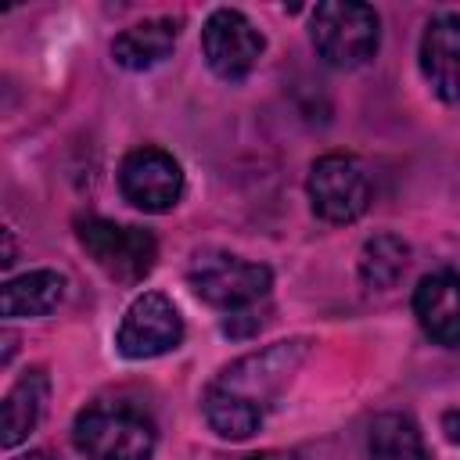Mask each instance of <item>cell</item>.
<instances>
[{
    "mask_svg": "<svg viewBox=\"0 0 460 460\" xmlns=\"http://www.w3.org/2000/svg\"><path fill=\"white\" fill-rule=\"evenodd\" d=\"M22 460H58L54 453H47V449H36V453H25Z\"/></svg>",
    "mask_w": 460,
    "mask_h": 460,
    "instance_id": "obj_20",
    "label": "cell"
},
{
    "mask_svg": "<svg viewBox=\"0 0 460 460\" xmlns=\"http://www.w3.org/2000/svg\"><path fill=\"white\" fill-rule=\"evenodd\" d=\"M248 460H295V453H284V449H266V453H255Z\"/></svg>",
    "mask_w": 460,
    "mask_h": 460,
    "instance_id": "obj_19",
    "label": "cell"
},
{
    "mask_svg": "<svg viewBox=\"0 0 460 460\" xmlns=\"http://www.w3.org/2000/svg\"><path fill=\"white\" fill-rule=\"evenodd\" d=\"M75 234H79V244L86 248V255L111 277V280H122V284H133V280H144L158 259V244L147 230L140 226H122V223H111V219H79L75 223Z\"/></svg>",
    "mask_w": 460,
    "mask_h": 460,
    "instance_id": "obj_5",
    "label": "cell"
},
{
    "mask_svg": "<svg viewBox=\"0 0 460 460\" xmlns=\"http://www.w3.org/2000/svg\"><path fill=\"white\" fill-rule=\"evenodd\" d=\"M420 72L435 97L460 104V14H438L420 36Z\"/></svg>",
    "mask_w": 460,
    "mask_h": 460,
    "instance_id": "obj_10",
    "label": "cell"
},
{
    "mask_svg": "<svg viewBox=\"0 0 460 460\" xmlns=\"http://www.w3.org/2000/svg\"><path fill=\"white\" fill-rule=\"evenodd\" d=\"M442 431H446L449 442L460 446V410H446V413H442Z\"/></svg>",
    "mask_w": 460,
    "mask_h": 460,
    "instance_id": "obj_18",
    "label": "cell"
},
{
    "mask_svg": "<svg viewBox=\"0 0 460 460\" xmlns=\"http://www.w3.org/2000/svg\"><path fill=\"white\" fill-rule=\"evenodd\" d=\"M262 50H266L262 32L234 7L212 11L201 25V54L208 68L226 83H241L259 65Z\"/></svg>",
    "mask_w": 460,
    "mask_h": 460,
    "instance_id": "obj_7",
    "label": "cell"
},
{
    "mask_svg": "<svg viewBox=\"0 0 460 460\" xmlns=\"http://www.w3.org/2000/svg\"><path fill=\"white\" fill-rule=\"evenodd\" d=\"M305 190H309L313 212L327 223H352L370 205V180H367L363 165L341 151L320 155L313 162Z\"/></svg>",
    "mask_w": 460,
    "mask_h": 460,
    "instance_id": "obj_6",
    "label": "cell"
},
{
    "mask_svg": "<svg viewBox=\"0 0 460 460\" xmlns=\"http://www.w3.org/2000/svg\"><path fill=\"white\" fill-rule=\"evenodd\" d=\"M119 187L137 208L169 212L183 198V169L162 147H137L119 165Z\"/></svg>",
    "mask_w": 460,
    "mask_h": 460,
    "instance_id": "obj_9",
    "label": "cell"
},
{
    "mask_svg": "<svg viewBox=\"0 0 460 460\" xmlns=\"http://www.w3.org/2000/svg\"><path fill=\"white\" fill-rule=\"evenodd\" d=\"M309 36L316 54L331 68H359L377 54L381 22L370 4L359 0H327L313 11Z\"/></svg>",
    "mask_w": 460,
    "mask_h": 460,
    "instance_id": "obj_2",
    "label": "cell"
},
{
    "mask_svg": "<svg viewBox=\"0 0 460 460\" xmlns=\"http://www.w3.org/2000/svg\"><path fill=\"white\" fill-rule=\"evenodd\" d=\"M155 420L129 402H93L72 424V442L86 460H151Z\"/></svg>",
    "mask_w": 460,
    "mask_h": 460,
    "instance_id": "obj_1",
    "label": "cell"
},
{
    "mask_svg": "<svg viewBox=\"0 0 460 460\" xmlns=\"http://www.w3.org/2000/svg\"><path fill=\"white\" fill-rule=\"evenodd\" d=\"M410 266V244L395 234H374L359 252V277L374 291H388Z\"/></svg>",
    "mask_w": 460,
    "mask_h": 460,
    "instance_id": "obj_16",
    "label": "cell"
},
{
    "mask_svg": "<svg viewBox=\"0 0 460 460\" xmlns=\"http://www.w3.org/2000/svg\"><path fill=\"white\" fill-rule=\"evenodd\" d=\"M201 410H205L208 428H212L216 435L230 438V442L252 438V435L262 428V417H266V413H259V410H252V406L237 402L234 395L219 392L216 385H208V388H205V395H201Z\"/></svg>",
    "mask_w": 460,
    "mask_h": 460,
    "instance_id": "obj_17",
    "label": "cell"
},
{
    "mask_svg": "<svg viewBox=\"0 0 460 460\" xmlns=\"http://www.w3.org/2000/svg\"><path fill=\"white\" fill-rule=\"evenodd\" d=\"M309 341L305 338H291V341H277L262 352H252L237 363H230L212 385L226 395H234L237 402L266 413L270 402L280 395V388L291 381V374L298 370V363L305 359Z\"/></svg>",
    "mask_w": 460,
    "mask_h": 460,
    "instance_id": "obj_4",
    "label": "cell"
},
{
    "mask_svg": "<svg viewBox=\"0 0 460 460\" xmlns=\"http://www.w3.org/2000/svg\"><path fill=\"white\" fill-rule=\"evenodd\" d=\"M413 313L438 345H460V270L428 273L413 291Z\"/></svg>",
    "mask_w": 460,
    "mask_h": 460,
    "instance_id": "obj_11",
    "label": "cell"
},
{
    "mask_svg": "<svg viewBox=\"0 0 460 460\" xmlns=\"http://www.w3.org/2000/svg\"><path fill=\"white\" fill-rule=\"evenodd\" d=\"M180 341H183V316L158 291L137 295L115 334V345L126 359H155L172 352Z\"/></svg>",
    "mask_w": 460,
    "mask_h": 460,
    "instance_id": "obj_8",
    "label": "cell"
},
{
    "mask_svg": "<svg viewBox=\"0 0 460 460\" xmlns=\"http://www.w3.org/2000/svg\"><path fill=\"white\" fill-rule=\"evenodd\" d=\"M65 298V277L54 270H32L22 277H11L0 291V313L7 320L18 316H47Z\"/></svg>",
    "mask_w": 460,
    "mask_h": 460,
    "instance_id": "obj_14",
    "label": "cell"
},
{
    "mask_svg": "<svg viewBox=\"0 0 460 460\" xmlns=\"http://www.w3.org/2000/svg\"><path fill=\"white\" fill-rule=\"evenodd\" d=\"M370 460H428L420 428L406 413H377L367 431Z\"/></svg>",
    "mask_w": 460,
    "mask_h": 460,
    "instance_id": "obj_15",
    "label": "cell"
},
{
    "mask_svg": "<svg viewBox=\"0 0 460 460\" xmlns=\"http://www.w3.org/2000/svg\"><path fill=\"white\" fill-rule=\"evenodd\" d=\"M187 280L201 302L226 309V313H244L270 295L273 273L262 262H248L241 255L208 248V252H198L190 259Z\"/></svg>",
    "mask_w": 460,
    "mask_h": 460,
    "instance_id": "obj_3",
    "label": "cell"
},
{
    "mask_svg": "<svg viewBox=\"0 0 460 460\" xmlns=\"http://www.w3.org/2000/svg\"><path fill=\"white\" fill-rule=\"evenodd\" d=\"M43 399H47L43 370H29L11 385V392L4 395V406H0V446L4 449H14L32 435V428L43 413Z\"/></svg>",
    "mask_w": 460,
    "mask_h": 460,
    "instance_id": "obj_13",
    "label": "cell"
},
{
    "mask_svg": "<svg viewBox=\"0 0 460 460\" xmlns=\"http://www.w3.org/2000/svg\"><path fill=\"white\" fill-rule=\"evenodd\" d=\"M176 36H180V18H147L115 36L111 58L129 72H144L172 54Z\"/></svg>",
    "mask_w": 460,
    "mask_h": 460,
    "instance_id": "obj_12",
    "label": "cell"
}]
</instances>
